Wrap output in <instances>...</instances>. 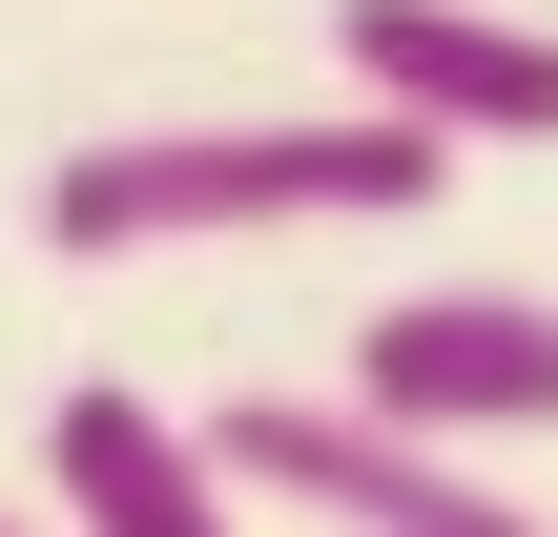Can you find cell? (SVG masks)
Instances as JSON below:
<instances>
[{"instance_id": "6da1fadb", "label": "cell", "mask_w": 558, "mask_h": 537, "mask_svg": "<svg viewBox=\"0 0 558 537\" xmlns=\"http://www.w3.org/2000/svg\"><path fill=\"white\" fill-rule=\"evenodd\" d=\"M456 186L435 124L393 103H290V124H124L41 166V248L124 269V248H248V228H414Z\"/></svg>"}, {"instance_id": "7a4b0ae2", "label": "cell", "mask_w": 558, "mask_h": 537, "mask_svg": "<svg viewBox=\"0 0 558 537\" xmlns=\"http://www.w3.org/2000/svg\"><path fill=\"white\" fill-rule=\"evenodd\" d=\"M207 455H228V497H290L331 537H558L538 497H476V455H435V435H393L352 393H228Z\"/></svg>"}, {"instance_id": "3957f363", "label": "cell", "mask_w": 558, "mask_h": 537, "mask_svg": "<svg viewBox=\"0 0 558 537\" xmlns=\"http://www.w3.org/2000/svg\"><path fill=\"white\" fill-rule=\"evenodd\" d=\"M352 414L476 455V435H558V310L538 290H393L352 310Z\"/></svg>"}, {"instance_id": "277c9868", "label": "cell", "mask_w": 558, "mask_h": 537, "mask_svg": "<svg viewBox=\"0 0 558 537\" xmlns=\"http://www.w3.org/2000/svg\"><path fill=\"white\" fill-rule=\"evenodd\" d=\"M331 62H352V103L435 124L456 166L558 145V21H518V0H331Z\"/></svg>"}, {"instance_id": "5b68a950", "label": "cell", "mask_w": 558, "mask_h": 537, "mask_svg": "<svg viewBox=\"0 0 558 537\" xmlns=\"http://www.w3.org/2000/svg\"><path fill=\"white\" fill-rule=\"evenodd\" d=\"M41 497H62V537H248L207 414H166V393H124V373H83V393L41 414Z\"/></svg>"}, {"instance_id": "8992f818", "label": "cell", "mask_w": 558, "mask_h": 537, "mask_svg": "<svg viewBox=\"0 0 558 537\" xmlns=\"http://www.w3.org/2000/svg\"><path fill=\"white\" fill-rule=\"evenodd\" d=\"M0 537H62V517H21V497H0Z\"/></svg>"}]
</instances>
